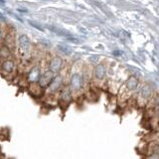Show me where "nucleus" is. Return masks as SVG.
<instances>
[{
    "label": "nucleus",
    "mask_w": 159,
    "mask_h": 159,
    "mask_svg": "<svg viewBox=\"0 0 159 159\" xmlns=\"http://www.w3.org/2000/svg\"><path fill=\"white\" fill-rule=\"evenodd\" d=\"M4 38V31H3V29L1 27V25H0V42L2 41Z\"/></svg>",
    "instance_id": "obj_10"
},
{
    "label": "nucleus",
    "mask_w": 159,
    "mask_h": 159,
    "mask_svg": "<svg viewBox=\"0 0 159 159\" xmlns=\"http://www.w3.org/2000/svg\"><path fill=\"white\" fill-rule=\"evenodd\" d=\"M5 40H6V43H7V46L10 50H13L15 47V34L14 32L11 33H7L6 37H5Z\"/></svg>",
    "instance_id": "obj_8"
},
{
    "label": "nucleus",
    "mask_w": 159,
    "mask_h": 159,
    "mask_svg": "<svg viewBox=\"0 0 159 159\" xmlns=\"http://www.w3.org/2000/svg\"><path fill=\"white\" fill-rule=\"evenodd\" d=\"M15 71H16V65H15L13 60L6 59L1 63V66H0V73H1L5 78L11 79Z\"/></svg>",
    "instance_id": "obj_2"
},
{
    "label": "nucleus",
    "mask_w": 159,
    "mask_h": 159,
    "mask_svg": "<svg viewBox=\"0 0 159 159\" xmlns=\"http://www.w3.org/2000/svg\"><path fill=\"white\" fill-rule=\"evenodd\" d=\"M41 70H40V68L38 66H35L31 71H30V73L28 74L27 76V80L30 82V83H36L38 80H39V77L40 75H41Z\"/></svg>",
    "instance_id": "obj_5"
},
{
    "label": "nucleus",
    "mask_w": 159,
    "mask_h": 159,
    "mask_svg": "<svg viewBox=\"0 0 159 159\" xmlns=\"http://www.w3.org/2000/svg\"><path fill=\"white\" fill-rule=\"evenodd\" d=\"M54 79V73L52 71L46 72L43 75H40L39 77V86L41 88H46L48 87L50 83L52 82V80Z\"/></svg>",
    "instance_id": "obj_3"
},
{
    "label": "nucleus",
    "mask_w": 159,
    "mask_h": 159,
    "mask_svg": "<svg viewBox=\"0 0 159 159\" xmlns=\"http://www.w3.org/2000/svg\"><path fill=\"white\" fill-rule=\"evenodd\" d=\"M61 86H62V78L61 77L53 79L52 82L50 83V84L48 86L49 87V91L52 92V93H55V92H57L60 88H61Z\"/></svg>",
    "instance_id": "obj_6"
},
{
    "label": "nucleus",
    "mask_w": 159,
    "mask_h": 159,
    "mask_svg": "<svg viewBox=\"0 0 159 159\" xmlns=\"http://www.w3.org/2000/svg\"><path fill=\"white\" fill-rule=\"evenodd\" d=\"M61 67H62V60L60 58L56 57L50 62V71H52L54 74L56 72H59Z\"/></svg>",
    "instance_id": "obj_7"
},
{
    "label": "nucleus",
    "mask_w": 159,
    "mask_h": 159,
    "mask_svg": "<svg viewBox=\"0 0 159 159\" xmlns=\"http://www.w3.org/2000/svg\"><path fill=\"white\" fill-rule=\"evenodd\" d=\"M83 86V79L80 76L79 74H75L73 75V77L71 79V88L72 91L74 92H79L80 89H82Z\"/></svg>",
    "instance_id": "obj_4"
},
{
    "label": "nucleus",
    "mask_w": 159,
    "mask_h": 159,
    "mask_svg": "<svg viewBox=\"0 0 159 159\" xmlns=\"http://www.w3.org/2000/svg\"><path fill=\"white\" fill-rule=\"evenodd\" d=\"M18 54L20 59L24 62H28L31 59V44H30L28 37L25 36V35L20 36L18 39Z\"/></svg>",
    "instance_id": "obj_1"
},
{
    "label": "nucleus",
    "mask_w": 159,
    "mask_h": 159,
    "mask_svg": "<svg viewBox=\"0 0 159 159\" xmlns=\"http://www.w3.org/2000/svg\"><path fill=\"white\" fill-rule=\"evenodd\" d=\"M10 57V49L8 47H3L0 49V59L6 60Z\"/></svg>",
    "instance_id": "obj_9"
}]
</instances>
